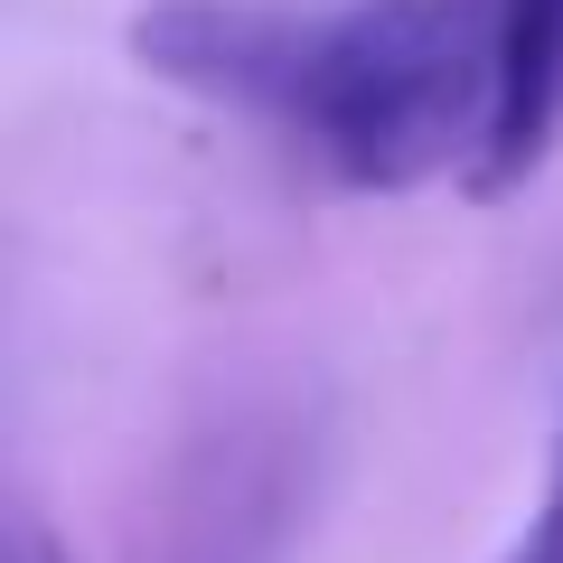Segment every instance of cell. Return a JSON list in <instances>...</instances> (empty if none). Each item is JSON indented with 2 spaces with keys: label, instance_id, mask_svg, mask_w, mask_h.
<instances>
[{
  "label": "cell",
  "instance_id": "6da1fadb",
  "mask_svg": "<svg viewBox=\"0 0 563 563\" xmlns=\"http://www.w3.org/2000/svg\"><path fill=\"white\" fill-rule=\"evenodd\" d=\"M498 113V0H357L310 29L291 132L347 188L479 169Z\"/></svg>",
  "mask_w": 563,
  "mask_h": 563
},
{
  "label": "cell",
  "instance_id": "7a4b0ae2",
  "mask_svg": "<svg viewBox=\"0 0 563 563\" xmlns=\"http://www.w3.org/2000/svg\"><path fill=\"white\" fill-rule=\"evenodd\" d=\"M310 29L320 20H282V10H244V0H151L122 29V47H132L141 76L179 85V95L291 122L301 66H310Z\"/></svg>",
  "mask_w": 563,
  "mask_h": 563
},
{
  "label": "cell",
  "instance_id": "3957f363",
  "mask_svg": "<svg viewBox=\"0 0 563 563\" xmlns=\"http://www.w3.org/2000/svg\"><path fill=\"white\" fill-rule=\"evenodd\" d=\"M554 132H563V0H498V113H488L470 198L526 188Z\"/></svg>",
  "mask_w": 563,
  "mask_h": 563
},
{
  "label": "cell",
  "instance_id": "277c9868",
  "mask_svg": "<svg viewBox=\"0 0 563 563\" xmlns=\"http://www.w3.org/2000/svg\"><path fill=\"white\" fill-rule=\"evenodd\" d=\"M507 563H563V442H554V479H544V507L526 517V536H517V554Z\"/></svg>",
  "mask_w": 563,
  "mask_h": 563
},
{
  "label": "cell",
  "instance_id": "5b68a950",
  "mask_svg": "<svg viewBox=\"0 0 563 563\" xmlns=\"http://www.w3.org/2000/svg\"><path fill=\"white\" fill-rule=\"evenodd\" d=\"M10 563H66V554H57V536L29 517V526H10Z\"/></svg>",
  "mask_w": 563,
  "mask_h": 563
}]
</instances>
